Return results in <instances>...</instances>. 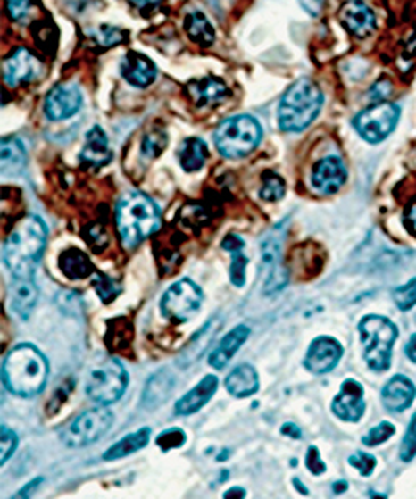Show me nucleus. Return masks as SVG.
<instances>
[{
  "label": "nucleus",
  "mask_w": 416,
  "mask_h": 499,
  "mask_svg": "<svg viewBox=\"0 0 416 499\" xmlns=\"http://www.w3.org/2000/svg\"><path fill=\"white\" fill-rule=\"evenodd\" d=\"M47 225L38 215H27L17 223L4 244V262L13 277H34L47 245Z\"/></svg>",
  "instance_id": "f257e3e1"
},
{
  "label": "nucleus",
  "mask_w": 416,
  "mask_h": 499,
  "mask_svg": "<svg viewBox=\"0 0 416 499\" xmlns=\"http://www.w3.org/2000/svg\"><path fill=\"white\" fill-rule=\"evenodd\" d=\"M2 379L15 396L34 398L40 395L49 379V362L37 346L22 343L4 358Z\"/></svg>",
  "instance_id": "f03ea898"
},
{
  "label": "nucleus",
  "mask_w": 416,
  "mask_h": 499,
  "mask_svg": "<svg viewBox=\"0 0 416 499\" xmlns=\"http://www.w3.org/2000/svg\"><path fill=\"white\" fill-rule=\"evenodd\" d=\"M117 230L125 248H134L160 230V208L144 194H129L117 205Z\"/></svg>",
  "instance_id": "7ed1b4c3"
},
{
  "label": "nucleus",
  "mask_w": 416,
  "mask_h": 499,
  "mask_svg": "<svg viewBox=\"0 0 416 499\" xmlns=\"http://www.w3.org/2000/svg\"><path fill=\"white\" fill-rule=\"evenodd\" d=\"M323 105L320 87L310 79H300L287 88L279 104V127L283 132H304L319 117Z\"/></svg>",
  "instance_id": "20e7f679"
},
{
  "label": "nucleus",
  "mask_w": 416,
  "mask_h": 499,
  "mask_svg": "<svg viewBox=\"0 0 416 499\" xmlns=\"http://www.w3.org/2000/svg\"><path fill=\"white\" fill-rule=\"evenodd\" d=\"M358 329L365 345L363 358L368 368L377 373L388 371L392 366L393 346L398 338L396 325L387 317L367 315L362 318Z\"/></svg>",
  "instance_id": "39448f33"
},
{
  "label": "nucleus",
  "mask_w": 416,
  "mask_h": 499,
  "mask_svg": "<svg viewBox=\"0 0 416 499\" xmlns=\"http://www.w3.org/2000/svg\"><path fill=\"white\" fill-rule=\"evenodd\" d=\"M263 129L252 115H235L217 127L213 140L220 155L242 159L250 155L262 142Z\"/></svg>",
  "instance_id": "423d86ee"
},
{
  "label": "nucleus",
  "mask_w": 416,
  "mask_h": 499,
  "mask_svg": "<svg viewBox=\"0 0 416 499\" xmlns=\"http://www.w3.org/2000/svg\"><path fill=\"white\" fill-rule=\"evenodd\" d=\"M113 420H115L113 413L104 404H100L98 408L87 410L63 428L61 433L62 443L67 445L69 448L90 446L109 433Z\"/></svg>",
  "instance_id": "0eeeda50"
},
{
  "label": "nucleus",
  "mask_w": 416,
  "mask_h": 499,
  "mask_svg": "<svg viewBox=\"0 0 416 499\" xmlns=\"http://www.w3.org/2000/svg\"><path fill=\"white\" fill-rule=\"evenodd\" d=\"M129 387V373L119 360H107L97 366L87 378V396L97 404L119 402Z\"/></svg>",
  "instance_id": "6e6552de"
},
{
  "label": "nucleus",
  "mask_w": 416,
  "mask_h": 499,
  "mask_svg": "<svg viewBox=\"0 0 416 499\" xmlns=\"http://www.w3.org/2000/svg\"><path fill=\"white\" fill-rule=\"evenodd\" d=\"M204 302L200 287L188 279L175 281L162 296V315L173 323H185L196 317Z\"/></svg>",
  "instance_id": "1a4fd4ad"
},
{
  "label": "nucleus",
  "mask_w": 416,
  "mask_h": 499,
  "mask_svg": "<svg viewBox=\"0 0 416 499\" xmlns=\"http://www.w3.org/2000/svg\"><path fill=\"white\" fill-rule=\"evenodd\" d=\"M400 107L379 102L360 112L354 119V129L368 144H379L388 138L400 121Z\"/></svg>",
  "instance_id": "9d476101"
},
{
  "label": "nucleus",
  "mask_w": 416,
  "mask_h": 499,
  "mask_svg": "<svg viewBox=\"0 0 416 499\" xmlns=\"http://www.w3.org/2000/svg\"><path fill=\"white\" fill-rule=\"evenodd\" d=\"M262 267L260 273L263 277V293L273 295L282 292L288 283V270L282 265V237L277 232L270 233L269 237L260 245Z\"/></svg>",
  "instance_id": "9b49d317"
},
{
  "label": "nucleus",
  "mask_w": 416,
  "mask_h": 499,
  "mask_svg": "<svg viewBox=\"0 0 416 499\" xmlns=\"http://www.w3.org/2000/svg\"><path fill=\"white\" fill-rule=\"evenodd\" d=\"M367 410L365 388L360 381L348 378L343 381L342 388L331 403V412L346 423H358Z\"/></svg>",
  "instance_id": "f8f14e48"
},
{
  "label": "nucleus",
  "mask_w": 416,
  "mask_h": 499,
  "mask_svg": "<svg viewBox=\"0 0 416 499\" xmlns=\"http://www.w3.org/2000/svg\"><path fill=\"white\" fill-rule=\"evenodd\" d=\"M342 356L343 345L340 341L331 337H319L312 341L304 365L310 373L321 377L335 370Z\"/></svg>",
  "instance_id": "ddd939ff"
},
{
  "label": "nucleus",
  "mask_w": 416,
  "mask_h": 499,
  "mask_svg": "<svg viewBox=\"0 0 416 499\" xmlns=\"http://www.w3.org/2000/svg\"><path fill=\"white\" fill-rule=\"evenodd\" d=\"M82 94L79 87L57 86L54 87L46 98L44 112L52 122H61L74 117L82 107Z\"/></svg>",
  "instance_id": "4468645a"
},
{
  "label": "nucleus",
  "mask_w": 416,
  "mask_h": 499,
  "mask_svg": "<svg viewBox=\"0 0 416 499\" xmlns=\"http://www.w3.org/2000/svg\"><path fill=\"white\" fill-rule=\"evenodd\" d=\"M346 177H348V171H346L343 160L337 155H330V157L319 160L313 165L312 185L320 194L331 195L342 188L346 182Z\"/></svg>",
  "instance_id": "2eb2a0df"
},
{
  "label": "nucleus",
  "mask_w": 416,
  "mask_h": 499,
  "mask_svg": "<svg viewBox=\"0 0 416 499\" xmlns=\"http://www.w3.org/2000/svg\"><path fill=\"white\" fill-rule=\"evenodd\" d=\"M343 27L358 38H365L375 32L377 17L363 0L345 2L338 12Z\"/></svg>",
  "instance_id": "dca6fc26"
},
{
  "label": "nucleus",
  "mask_w": 416,
  "mask_h": 499,
  "mask_svg": "<svg viewBox=\"0 0 416 499\" xmlns=\"http://www.w3.org/2000/svg\"><path fill=\"white\" fill-rule=\"evenodd\" d=\"M415 383L404 375H395L381 390V403L390 413H404L415 402Z\"/></svg>",
  "instance_id": "f3484780"
},
{
  "label": "nucleus",
  "mask_w": 416,
  "mask_h": 499,
  "mask_svg": "<svg viewBox=\"0 0 416 499\" xmlns=\"http://www.w3.org/2000/svg\"><path fill=\"white\" fill-rule=\"evenodd\" d=\"M38 72H40V63L24 47L15 50L12 55L4 62V80L9 87L30 82L37 77Z\"/></svg>",
  "instance_id": "a211bd4d"
},
{
  "label": "nucleus",
  "mask_w": 416,
  "mask_h": 499,
  "mask_svg": "<svg viewBox=\"0 0 416 499\" xmlns=\"http://www.w3.org/2000/svg\"><path fill=\"white\" fill-rule=\"evenodd\" d=\"M121 73L130 86L146 88L155 82L157 67L147 55L129 52L121 62Z\"/></svg>",
  "instance_id": "6ab92c4d"
},
{
  "label": "nucleus",
  "mask_w": 416,
  "mask_h": 499,
  "mask_svg": "<svg viewBox=\"0 0 416 499\" xmlns=\"http://www.w3.org/2000/svg\"><path fill=\"white\" fill-rule=\"evenodd\" d=\"M217 388H219V378L215 375H207L196 387H194L177 402L175 413L180 414V416H190V414L200 412L217 393Z\"/></svg>",
  "instance_id": "aec40b11"
},
{
  "label": "nucleus",
  "mask_w": 416,
  "mask_h": 499,
  "mask_svg": "<svg viewBox=\"0 0 416 499\" xmlns=\"http://www.w3.org/2000/svg\"><path fill=\"white\" fill-rule=\"evenodd\" d=\"M38 300V288L34 277H13L11 287V308L22 320L30 317Z\"/></svg>",
  "instance_id": "412c9836"
},
{
  "label": "nucleus",
  "mask_w": 416,
  "mask_h": 499,
  "mask_svg": "<svg viewBox=\"0 0 416 499\" xmlns=\"http://www.w3.org/2000/svg\"><path fill=\"white\" fill-rule=\"evenodd\" d=\"M250 329L246 325H238L232 331H229L221 338L219 346L208 356V363L215 370H223L225 366L232 362L233 356L242 348V345L248 340Z\"/></svg>",
  "instance_id": "4be33fe9"
},
{
  "label": "nucleus",
  "mask_w": 416,
  "mask_h": 499,
  "mask_svg": "<svg viewBox=\"0 0 416 499\" xmlns=\"http://www.w3.org/2000/svg\"><path fill=\"white\" fill-rule=\"evenodd\" d=\"M112 159H113V152L109 146V138L104 132V129H100L98 125L92 127L86 135V146L80 152V160L94 167H104L111 163Z\"/></svg>",
  "instance_id": "5701e85b"
},
{
  "label": "nucleus",
  "mask_w": 416,
  "mask_h": 499,
  "mask_svg": "<svg viewBox=\"0 0 416 499\" xmlns=\"http://www.w3.org/2000/svg\"><path fill=\"white\" fill-rule=\"evenodd\" d=\"M225 388L235 398H248L260 388L257 370L248 363L238 365L225 379Z\"/></svg>",
  "instance_id": "b1692460"
},
{
  "label": "nucleus",
  "mask_w": 416,
  "mask_h": 499,
  "mask_svg": "<svg viewBox=\"0 0 416 499\" xmlns=\"http://www.w3.org/2000/svg\"><path fill=\"white\" fill-rule=\"evenodd\" d=\"M188 92L198 107L217 105L229 97V88L220 79H200L188 84Z\"/></svg>",
  "instance_id": "393cba45"
},
{
  "label": "nucleus",
  "mask_w": 416,
  "mask_h": 499,
  "mask_svg": "<svg viewBox=\"0 0 416 499\" xmlns=\"http://www.w3.org/2000/svg\"><path fill=\"white\" fill-rule=\"evenodd\" d=\"M27 152L24 144L17 137L2 138V173L4 177H15L24 171Z\"/></svg>",
  "instance_id": "a878e982"
},
{
  "label": "nucleus",
  "mask_w": 416,
  "mask_h": 499,
  "mask_svg": "<svg viewBox=\"0 0 416 499\" xmlns=\"http://www.w3.org/2000/svg\"><path fill=\"white\" fill-rule=\"evenodd\" d=\"M59 267H61L62 273L71 280H84L87 277H92L97 273V270L92 265L87 254L77 248H71L62 254L59 258Z\"/></svg>",
  "instance_id": "bb28decb"
},
{
  "label": "nucleus",
  "mask_w": 416,
  "mask_h": 499,
  "mask_svg": "<svg viewBox=\"0 0 416 499\" xmlns=\"http://www.w3.org/2000/svg\"><path fill=\"white\" fill-rule=\"evenodd\" d=\"M152 437V429L150 428H140L138 431L130 433L127 437H123L121 441H117L115 445H112L109 450L104 453V460L105 462H115L125 458L129 454H134L137 451L144 450Z\"/></svg>",
  "instance_id": "cd10ccee"
},
{
  "label": "nucleus",
  "mask_w": 416,
  "mask_h": 499,
  "mask_svg": "<svg viewBox=\"0 0 416 499\" xmlns=\"http://www.w3.org/2000/svg\"><path fill=\"white\" fill-rule=\"evenodd\" d=\"M173 387H175V379L171 373L169 371H159L157 375L150 378L147 385H146V390L142 395L144 406H147V408L159 406L171 396Z\"/></svg>",
  "instance_id": "c85d7f7f"
},
{
  "label": "nucleus",
  "mask_w": 416,
  "mask_h": 499,
  "mask_svg": "<svg viewBox=\"0 0 416 499\" xmlns=\"http://www.w3.org/2000/svg\"><path fill=\"white\" fill-rule=\"evenodd\" d=\"M208 157V146L202 138L190 137L187 138L180 150H179V159L180 165L185 171H198L204 165Z\"/></svg>",
  "instance_id": "c756f323"
},
{
  "label": "nucleus",
  "mask_w": 416,
  "mask_h": 499,
  "mask_svg": "<svg viewBox=\"0 0 416 499\" xmlns=\"http://www.w3.org/2000/svg\"><path fill=\"white\" fill-rule=\"evenodd\" d=\"M185 32L202 47H210L215 40V30L207 17L202 12H190L185 17Z\"/></svg>",
  "instance_id": "7c9ffc66"
},
{
  "label": "nucleus",
  "mask_w": 416,
  "mask_h": 499,
  "mask_svg": "<svg viewBox=\"0 0 416 499\" xmlns=\"http://www.w3.org/2000/svg\"><path fill=\"white\" fill-rule=\"evenodd\" d=\"M132 337H134V329L127 321V318H115L113 321H109L105 341L111 350H122L125 346H129Z\"/></svg>",
  "instance_id": "2f4dec72"
},
{
  "label": "nucleus",
  "mask_w": 416,
  "mask_h": 499,
  "mask_svg": "<svg viewBox=\"0 0 416 499\" xmlns=\"http://www.w3.org/2000/svg\"><path fill=\"white\" fill-rule=\"evenodd\" d=\"M262 190H260V196L265 202H279L282 200L285 195V182L282 177H279L273 171H265L262 177Z\"/></svg>",
  "instance_id": "473e14b6"
},
{
  "label": "nucleus",
  "mask_w": 416,
  "mask_h": 499,
  "mask_svg": "<svg viewBox=\"0 0 416 499\" xmlns=\"http://www.w3.org/2000/svg\"><path fill=\"white\" fill-rule=\"evenodd\" d=\"M393 302L400 312H410L416 306V277L393 290Z\"/></svg>",
  "instance_id": "72a5a7b5"
},
{
  "label": "nucleus",
  "mask_w": 416,
  "mask_h": 499,
  "mask_svg": "<svg viewBox=\"0 0 416 499\" xmlns=\"http://www.w3.org/2000/svg\"><path fill=\"white\" fill-rule=\"evenodd\" d=\"M185 441H187V435H185L184 429H180V428H169V429L162 431L155 439L157 446L163 453H169L171 450H177V448L184 446Z\"/></svg>",
  "instance_id": "f704fd0d"
},
{
  "label": "nucleus",
  "mask_w": 416,
  "mask_h": 499,
  "mask_svg": "<svg viewBox=\"0 0 416 499\" xmlns=\"http://www.w3.org/2000/svg\"><path fill=\"white\" fill-rule=\"evenodd\" d=\"M395 433H396L395 425H392L390 421H383V423H379V425L368 431L367 435L363 437V445L370 446V448L379 446L381 443H385V441H388L392 437H395Z\"/></svg>",
  "instance_id": "c9c22d12"
},
{
  "label": "nucleus",
  "mask_w": 416,
  "mask_h": 499,
  "mask_svg": "<svg viewBox=\"0 0 416 499\" xmlns=\"http://www.w3.org/2000/svg\"><path fill=\"white\" fill-rule=\"evenodd\" d=\"M94 287H96V290H97L98 296L102 298V302L104 304H111L112 300L121 293V287L115 283V281L109 279L107 275H104V273H100L97 271L96 273V277H94Z\"/></svg>",
  "instance_id": "e433bc0d"
},
{
  "label": "nucleus",
  "mask_w": 416,
  "mask_h": 499,
  "mask_svg": "<svg viewBox=\"0 0 416 499\" xmlns=\"http://www.w3.org/2000/svg\"><path fill=\"white\" fill-rule=\"evenodd\" d=\"M400 458L404 463H410L416 458V412L410 420V425L406 428L402 446H400Z\"/></svg>",
  "instance_id": "4c0bfd02"
},
{
  "label": "nucleus",
  "mask_w": 416,
  "mask_h": 499,
  "mask_svg": "<svg viewBox=\"0 0 416 499\" xmlns=\"http://www.w3.org/2000/svg\"><path fill=\"white\" fill-rule=\"evenodd\" d=\"M246 265H248V256L244 255L242 250L232 252V265H230V281L235 287L242 288L246 281Z\"/></svg>",
  "instance_id": "58836bf2"
},
{
  "label": "nucleus",
  "mask_w": 416,
  "mask_h": 499,
  "mask_svg": "<svg viewBox=\"0 0 416 499\" xmlns=\"http://www.w3.org/2000/svg\"><path fill=\"white\" fill-rule=\"evenodd\" d=\"M169 137L163 132H152L144 137L142 140V154L148 159H155L162 154V150L167 146Z\"/></svg>",
  "instance_id": "ea45409f"
},
{
  "label": "nucleus",
  "mask_w": 416,
  "mask_h": 499,
  "mask_svg": "<svg viewBox=\"0 0 416 499\" xmlns=\"http://www.w3.org/2000/svg\"><path fill=\"white\" fill-rule=\"evenodd\" d=\"M123 37H125V32H122L119 27H112V25H98L97 30L94 32V38L104 47H112V46L121 44Z\"/></svg>",
  "instance_id": "a19ab883"
},
{
  "label": "nucleus",
  "mask_w": 416,
  "mask_h": 499,
  "mask_svg": "<svg viewBox=\"0 0 416 499\" xmlns=\"http://www.w3.org/2000/svg\"><path fill=\"white\" fill-rule=\"evenodd\" d=\"M19 446V437L15 435L11 428L2 425V437H0V451H2V458H0V464H5L11 458L13 453Z\"/></svg>",
  "instance_id": "79ce46f5"
},
{
  "label": "nucleus",
  "mask_w": 416,
  "mask_h": 499,
  "mask_svg": "<svg viewBox=\"0 0 416 499\" xmlns=\"http://www.w3.org/2000/svg\"><path fill=\"white\" fill-rule=\"evenodd\" d=\"M348 463H350V466L356 468V470L360 471V475L363 476V478H367V476H371V473L375 471V468H377V458L371 456V454H368V453L358 451V453L352 454V456L348 458Z\"/></svg>",
  "instance_id": "37998d69"
},
{
  "label": "nucleus",
  "mask_w": 416,
  "mask_h": 499,
  "mask_svg": "<svg viewBox=\"0 0 416 499\" xmlns=\"http://www.w3.org/2000/svg\"><path fill=\"white\" fill-rule=\"evenodd\" d=\"M305 464L308 471L313 476L323 475L327 471V464L321 462V456H320L317 446H310L306 451Z\"/></svg>",
  "instance_id": "c03bdc74"
},
{
  "label": "nucleus",
  "mask_w": 416,
  "mask_h": 499,
  "mask_svg": "<svg viewBox=\"0 0 416 499\" xmlns=\"http://www.w3.org/2000/svg\"><path fill=\"white\" fill-rule=\"evenodd\" d=\"M86 238V242H88V245H90L96 252H98V254L105 248V245L109 244L107 235L104 232V229H102V227H98V225H94V227H90V229H88Z\"/></svg>",
  "instance_id": "a18cd8bd"
},
{
  "label": "nucleus",
  "mask_w": 416,
  "mask_h": 499,
  "mask_svg": "<svg viewBox=\"0 0 416 499\" xmlns=\"http://www.w3.org/2000/svg\"><path fill=\"white\" fill-rule=\"evenodd\" d=\"M7 11L13 21L24 22L30 12V0H7Z\"/></svg>",
  "instance_id": "49530a36"
},
{
  "label": "nucleus",
  "mask_w": 416,
  "mask_h": 499,
  "mask_svg": "<svg viewBox=\"0 0 416 499\" xmlns=\"http://www.w3.org/2000/svg\"><path fill=\"white\" fill-rule=\"evenodd\" d=\"M221 248L232 254L235 250H242V248H245V242L242 240V237H238V235H235V233H230V235H227V237H225V240L221 242Z\"/></svg>",
  "instance_id": "de8ad7c7"
},
{
  "label": "nucleus",
  "mask_w": 416,
  "mask_h": 499,
  "mask_svg": "<svg viewBox=\"0 0 416 499\" xmlns=\"http://www.w3.org/2000/svg\"><path fill=\"white\" fill-rule=\"evenodd\" d=\"M298 2L304 7V11L310 13L312 17H319L325 4V0H298Z\"/></svg>",
  "instance_id": "09e8293b"
},
{
  "label": "nucleus",
  "mask_w": 416,
  "mask_h": 499,
  "mask_svg": "<svg viewBox=\"0 0 416 499\" xmlns=\"http://www.w3.org/2000/svg\"><path fill=\"white\" fill-rule=\"evenodd\" d=\"M42 481H44V478H36V479H32L27 487H22L13 498H29L30 495H32V491H36L40 485H42Z\"/></svg>",
  "instance_id": "8fccbe9b"
},
{
  "label": "nucleus",
  "mask_w": 416,
  "mask_h": 499,
  "mask_svg": "<svg viewBox=\"0 0 416 499\" xmlns=\"http://www.w3.org/2000/svg\"><path fill=\"white\" fill-rule=\"evenodd\" d=\"M280 431H282L283 437H288L292 439L302 438V429H300V427H296L295 423H285Z\"/></svg>",
  "instance_id": "3c124183"
},
{
  "label": "nucleus",
  "mask_w": 416,
  "mask_h": 499,
  "mask_svg": "<svg viewBox=\"0 0 416 499\" xmlns=\"http://www.w3.org/2000/svg\"><path fill=\"white\" fill-rule=\"evenodd\" d=\"M404 354L408 356V360H410L412 363H416V333L415 335H412L410 340L406 343V346H404Z\"/></svg>",
  "instance_id": "603ef678"
},
{
  "label": "nucleus",
  "mask_w": 416,
  "mask_h": 499,
  "mask_svg": "<svg viewBox=\"0 0 416 499\" xmlns=\"http://www.w3.org/2000/svg\"><path fill=\"white\" fill-rule=\"evenodd\" d=\"M246 498V491L244 487H232V489H229L225 495H223V498Z\"/></svg>",
  "instance_id": "864d4df0"
},
{
  "label": "nucleus",
  "mask_w": 416,
  "mask_h": 499,
  "mask_svg": "<svg viewBox=\"0 0 416 499\" xmlns=\"http://www.w3.org/2000/svg\"><path fill=\"white\" fill-rule=\"evenodd\" d=\"M138 9H152L159 5L160 0H132Z\"/></svg>",
  "instance_id": "5fc2aeb1"
},
{
  "label": "nucleus",
  "mask_w": 416,
  "mask_h": 499,
  "mask_svg": "<svg viewBox=\"0 0 416 499\" xmlns=\"http://www.w3.org/2000/svg\"><path fill=\"white\" fill-rule=\"evenodd\" d=\"M331 489H333V493H335V495H342V493H345V491L348 489V483H346V481H343V479H340V481L333 483V487H331Z\"/></svg>",
  "instance_id": "6e6d98bb"
},
{
  "label": "nucleus",
  "mask_w": 416,
  "mask_h": 499,
  "mask_svg": "<svg viewBox=\"0 0 416 499\" xmlns=\"http://www.w3.org/2000/svg\"><path fill=\"white\" fill-rule=\"evenodd\" d=\"M408 221L412 223V229L416 232V205L408 210Z\"/></svg>",
  "instance_id": "4d7b16f0"
},
{
  "label": "nucleus",
  "mask_w": 416,
  "mask_h": 499,
  "mask_svg": "<svg viewBox=\"0 0 416 499\" xmlns=\"http://www.w3.org/2000/svg\"><path fill=\"white\" fill-rule=\"evenodd\" d=\"M294 485L295 487H296V491H300L302 495H305V496H308V489L304 487V483H302V481H300L298 478H294Z\"/></svg>",
  "instance_id": "13d9d810"
}]
</instances>
